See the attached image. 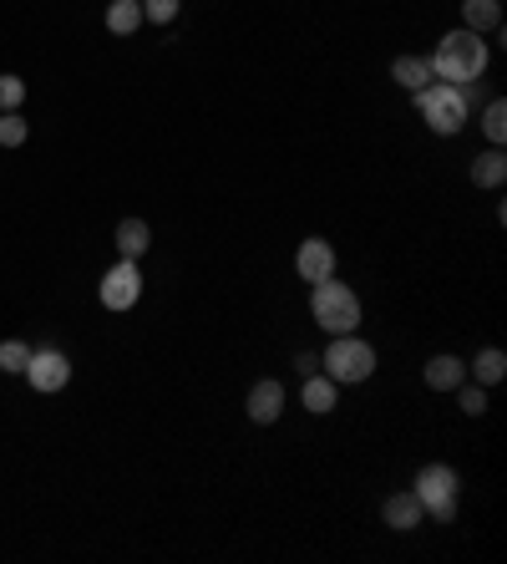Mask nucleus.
Wrapping results in <instances>:
<instances>
[{"mask_svg":"<svg viewBox=\"0 0 507 564\" xmlns=\"http://www.w3.org/2000/svg\"><path fill=\"white\" fill-rule=\"evenodd\" d=\"M117 250H122V260H143L153 250V229L143 219H122L117 224Z\"/></svg>","mask_w":507,"mask_h":564,"instance_id":"nucleus-13","label":"nucleus"},{"mask_svg":"<svg viewBox=\"0 0 507 564\" xmlns=\"http://www.w3.org/2000/svg\"><path fill=\"white\" fill-rule=\"evenodd\" d=\"M143 26V5L137 0H107V31L112 36H132Z\"/></svg>","mask_w":507,"mask_h":564,"instance_id":"nucleus-18","label":"nucleus"},{"mask_svg":"<svg viewBox=\"0 0 507 564\" xmlns=\"http://www.w3.org/2000/svg\"><path fill=\"white\" fill-rule=\"evenodd\" d=\"M319 367H325V376H330L335 386H361L376 376V346L361 341L355 331H350V336H330Z\"/></svg>","mask_w":507,"mask_h":564,"instance_id":"nucleus-4","label":"nucleus"},{"mask_svg":"<svg viewBox=\"0 0 507 564\" xmlns=\"http://www.w3.org/2000/svg\"><path fill=\"white\" fill-rule=\"evenodd\" d=\"M279 412H285V386H279L275 376L254 382V392H249V417H254L259 428H269V422H279Z\"/></svg>","mask_w":507,"mask_h":564,"instance_id":"nucleus-9","label":"nucleus"},{"mask_svg":"<svg viewBox=\"0 0 507 564\" xmlns=\"http://www.w3.org/2000/svg\"><path fill=\"white\" fill-rule=\"evenodd\" d=\"M487 41H482L478 31H467V26H457V31H447L442 36V46H436V57H426L432 61V76L436 82H457V87H472L482 72H487Z\"/></svg>","mask_w":507,"mask_h":564,"instance_id":"nucleus-1","label":"nucleus"},{"mask_svg":"<svg viewBox=\"0 0 507 564\" xmlns=\"http://www.w3.org/2000/svg\"><path fill=\"white\" fill-rule=\"evenodd\" d=\"M482 133H487L493 148H503V143H507V103H503V97L487 103V112H482Z\"/></svg>","mask_w":507,"mask_h":564,"instance_id":"nucleus-19","label":"nucleus"},{"mask_svg":"<svg viewBox=\"0 0 507 564\" xmlns=\"http://www.w3.org/2000/svg\"><path fill=\"white\" fill-rule=\"evenodd\" d=\"M310 315H315V326L325 336H350V331L361 326V296L330 275V280L310 285Z\"/></svg>","mask_w":507,"mask_h":564,"instance_id":"nucleus-2","label":"nucleus"},{"mask_svg":"<svg viewBox=\"0 0 507 564\" xmlns=\"http://www.w3.org/2000/svg\"><path fill=\"white\" fill-rule=\"evenodd\" d=\"M26 103V82H21V76H0V112H15V107Z\"/></svg>","mask_w":507,"mask_h":564,"instance_id":"nucleus-23","label":"nucleus"},{"mask_svg":"<svg viewBox=\"0 0 507 564\" xmlns=\"http://www.w3.org/2000/svg\"><path fill=\"white\" fill-rule=\"evenodd\" d=\"M411 97H417L421 122H426L436 137H457L467 128V87H457V82H426V87L411 92Z\"/></svg>","mask_w":507,"mask_h":564,"instance_id":"nucleus-3","label":"nucleus"},{"mask_svg":"<svg viewBox=\"0 0 507 564\" xmlns=\"http://www.w3.org/2000/svg\"><path fill=\"white\" fill-rule=\"evenodd\" d=\"M462 26L487 36V31L503 26V5H497V0H462Z\"/></svg>","mask_w":507,"mask_h":564,"instance_id":"nucleus-15","label":"nucleus"},{"mask_svg":"<svg viewBox=\"0 0 507 564\" xmlns=\"http://www.w3.org/2000/svg\"><path fill=\"white\" fill-rule=\"evenodd\" d=\"M472 183H478V189H503V183H507L503 148H487V153H478V158H472Z\"/></svg>","mask_w":507,"mask_h":564,"instance_id":"nucleus-14","label":"nucleus"},{"mask_svg":"<svg viewBox=\"0 0 507 564\" xmlns=\"http://www.w3.org/2000/svg\"><path fill=\"white\" fill-rule=\"evenodd\" d=\"M137 5H143V21H153V26H168L183 11V0H137Z\"/></svg>","mask_w":507,"mask_h":564,"instance_id":"nucleus-22","label":"nucleus"},{"mask_svg":"<svg viewBox=\"0 0 507 564\" xmlns=\"http://www.w3.org/2000/svg\"><path fill=\"white\" fill-rule=\"evenodd\" d=\"M457 401H462V412L467 417H482V412H487V392H482V386H457Z\"/></svg>","mask_w":507,"mask_h":564,"instance_id":"nucleus-24","label":"nucleus"},{"mask_svg":"<svg viewBox=\"0 0 507 564\" xmlns=\"http://www.w3.org/2000/svg\"><path fill=\"white\" fill-rule=\"evenodd\" d=\"M381 519H386V529H396V535H411L421 524V499L417 493H391V499L381 504Z\"/></svg>","mask_w":507,"mask_h":564,"instance_id":"nucleus-10","label":"nucleus"},{"mask_svg":"<svg viewBox=\"0 0 507 564\" xmlns=\"http://www.w3.org/2000/svg\"><path fill=\"white\" fill-rule=\"evenodd\" d=\"M31 137L26 118H15V112H0V148H21Z\"/></svg>","mask_w":507,"mask_h":564,"instance_id":"nucleus-21","label":"nucleus"},{"mask_svg":"<svg viewBox=\"0 0 507 564\" xmlns=\"http://www.w3.org/2000/svg\"><path fill=\"white\" fill-rule=\"evenodd\" d=\"M31 382V392H61V386L72 382V361L61 357L57 346H41V351H31V361H26V372H21Z\"/></svg>","mask_w":507,"mask_h":564,"instance_id":"nucleus-7","label":"nucleus"},{"mask_svg":"<svg viewBox=\"0 0 507 564\" xmlns=\"http://www.w3.org/2000/svg\"><path fill=\"white\" fill-rule=\"evenodd\" d=\"M467 376H478V386H497V382L507 376V357L497 351V346H482L478 361L467 367Z\"/></svg>","mask_w":507,"mask_h":564,"instance_id":"nucleus-17","label":"nucleus"},{"mask_svg":"<svg viewBox=\"0 0 507 564\" xmlns=\"http://www.w3.org/2000/svg\"><path fill=\"white\" fill-rule=\"evenodd\" d=\"M391 82H396L401 92H421L426 82H436V76H432V61H426V57H396V61H391Z\"/></svg>","mask_w":507,"mask_h":564,"instance_id":"nucleus-12","label":"nucleus"},{"mask_svg":"<svg viewBox=\"0 0 507 564\" xmlns=\"http://www.w3.org/2000/svg\"><path fill=\"white\" fill-rule=\"evenodd\" d=\"M421 499V514H432L436 524H451L457 519V468H447V463H426L417 473V489H411Z\"/></svg>","mask_w":507,"mask_h":564,"instance_id":"nucleus-5","label":"nucleus"},{"mask_svg":"<svg viewBox=\"0 0 507 564\" xmlns=\"http://www.w3.org/2000/svg\"><path fill=\"white\" fill-rule=\"evenodd\" d=\"M294 269H300L304 285L330 280V275H335V244H330V239H319V235H310L300 244V254H294Z\"/></svg>","mask_w":507,"mask_h":564,"instance_id":"nucleus-8","label":"nucleus"},{"mask_svg":"<svg viewBox=\"0 0 507 564\" xmlns=\"http://www.w3.org/2000/svg\"><path fill=\"white\" fill-rule=\"evenodd\" d=\"M26 361H31V346L26 341H0V372L21 376V372H26Z\"/></svg>","mask_w":507,"mask_h":564,"instance_id":"nucleus-20","label":"nucleus"},{"mask_svg":"<svg viewBox=\"0 0 507 564\" xmlns=\"http://www.w3.org/2000/svg\"><path fill=\"white\" fill-rule=\"evenodd\" d=\"M97 296L107 311H132V305L143 300V269H137V260H117V265L101 275Z\"/></svg>","mask_w":507,"mask_h":564,"instance_id":"nucleus-6","label":"nucleus"},{"mask_svg":"<svg viewBox=\"0 0 507 564\" xmlns=\"http://www.w3.org/2000/svg\"><path fill=\"white\" fill-rule=\"evenodd\" d=\"M421 382L432 386V392H457V386L467 382V361H457V357H432L426 361V372H421Z\"/></svg>","mask_w":507,"mask_h":564,"instance_id":"nucleus-11","label":"nucleus"},{"mask_svg":"<svg viewBox=\"0 0 507 564\" xmlns=\"http://www.w3.org/2000/svg\"><path fill=\"white\" fill-rule=\"evenodd\" d=\"M300 401L310 407L315 417H325V412H335V382L325 372H310L304 376V392H300Z\"/></svg>","mask_w":507,"mask_h":564,"instance_id":"nucleus-16","label":"nucleus"}]
</instances>
